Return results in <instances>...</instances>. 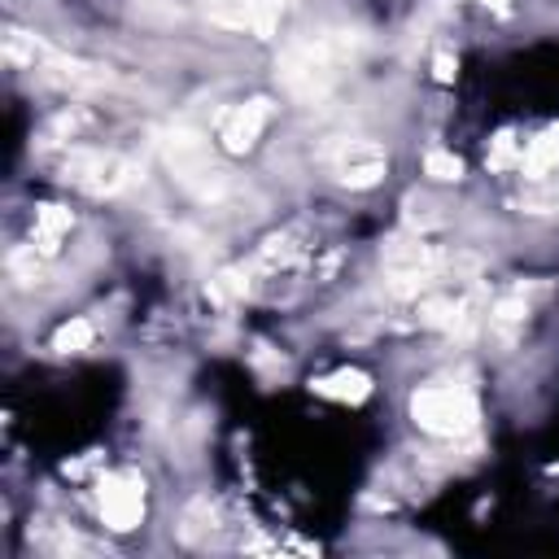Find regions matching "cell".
Masks as SVG:
<instances>
[{"label": "cell", "instance_id": "1", "mask_svg": "<svg viewBox=\"0 0 559 559\" xmlns=\"http://www.w3.org/2000/svg\"><path fill=\"white\" fill-rule=\"evenodd\" d=\"M345 66V39H332V35H314V39H297L284 61H280V74L288 83L293 96H323L336 74Z\"/></svg>", "mask_w": 559, "mask_h": 559}, {"label": "cell", "instance_id": "2", "mask_svg": "<svg viewBox=\"0 0 559 559\" xmlns=\"http://www.w3.org/2000/svg\"><path fill=\"white\" fill-rule=\"evenodd\" d=\"M411 415H415V424H419L424 432H432V437H463V432L476 428L480 406H476V397H472L467 384H445V380H437V384L415 389Z\"/></svg>", "mask_w": 559, "mask_h": 559}, {"label": "cell", "instance_id": "3", "mask_svg": "<svg viewBox=\"0 0 559 559\" xmlns=\"http://www.w3.org/2000/svg\"><path fill=\"white\" fill-rule=\"evenodd\" d=\"M66 179H74L83 192H92V197H114V192H122L131 179H135V170H131V162H122L118 153H100V148H79L70 162H66Z\"/></svg>", "mask_w": 559, "mask_h": 559}, {"label": "cell", "instance_id": "4", "mask_svg": "<svg viewBox=\"0 0 559 559\" xmlns=\"http://www.w3.org/2000/svg\"><path fill=\"white\" fill-rule=\"evenodd\" d=\"M96 502H100V520H105L109 528L127 533V528H135L140 515H144V485H140L131 472H114V476L100 480Z\"/></svg>", "mask_w": 559, "mask_h": 559}, {"label": "cell", "instance_id": "5", "mask_svg": "<svg viewBox=\"0 0 559 559\" xmlns=\"http://www.w3.org/2000/svg\"><path fill=\"white\" fill-rule=\"evenodd\" d=\"M266 118H271V105H266V100H245V105H231V109L218 118L214 135H218V144H223L227 153H245V148L258 144Z\"/></svg>", "mask_w": 559, "mask_h": 559}, {"label": "cell", "instance_id": "6", "mask_svg": "<svg viewBox=\"0 0 559 559\" xmlns=\"http://www.w3.org/2000/svg\"><path fill=\"white\" fill-rule=\"evenodd\" d=\"M332 170L349 188H371L384 175V148L371 144V140H345L332 157Z\"/></svg>", "mask_w": 559, "mask_h": 559}, {"label": "cell", "instance_id": "7", "mask_svg": "<svg viewBox=\"0 0 559 559\" xmlns=\"http://www.w3.org/2000/svg\"><path fill=\"white\" fill-rule=\"evenodd\" d=\"M550 166H559V127L542 131V135L528 140V148L520 153V170H524L528 179H542Z\"/></svg>", "mask_w": 559, "mask_h": 559}, {"label": "cell", "instance_id": "8", "mask_svg": "<svg viewBox=\"0 0 559 559\" xmlns=\"http://www.w3.org/2000/svg\"><path fill=\"white\" fill-rule=\"evenodd\" d=\"M323 397H341V402H362L367 397V376L362 371H336V376H323L319 384H314Z\"/></svg>", "mask_w": 559, "mask_h": 559}, {"label": "cell", "instance_id": "9", "mask_svg": "<svg viewBox=\"0 0 559 559\" xmlns=\"http://www.w3.org/2000/svg\"><path fill=\"white\" fill-rule=\"evenodd\" d=\"M70 231V214L66 210H57V205H44L39 210V218H35V245L44 249V253H52L57 249V240Z\"/></svg>", "mask_w": 559, "mask_h": 559}, {"label": "cell", "instance_id": "10", "mask_svg": "<svg viewBox=\"0 0 559 559\" xmlns=\"http://www.w3.org/2000/svg\"><path fill=\"white\" fill-rule=\"evenodd\" d=\"M92 341H96V328H92L87 319H70V323H61V328H57L52 349H57V354H83Z\"/></svg>", "mask_w": 559, "mask_h": 559}, {"label": "cell", "instance_id": "11", "mask_svg": "<svg viewBox=\"0 0 559 559\" xmlns=\"http://www.w3.org/2000/svg\"><path fill=\"white\" fill-rule=\"evenodd\" d=\"M424 166H428V175H432V179H459V175H463V162H459L454 153H441V148H437V153H428V162H424Z\"/></svg>", "mask_w": 559, "mask_h": 559}, {"label": "cell", "instance_id": "12", "mask_svg": "<svg viewBox=\"0 0 559 559\" xmlns=\"http://www.w3.org/2000/svg\"><path fill=\"white\" fill-rule=\"evenodd\" d=\"M480 4H493V9H507V0H480Z\"/></svg>", "mask_w": 559, "mask_h": 559}]
</instances>
